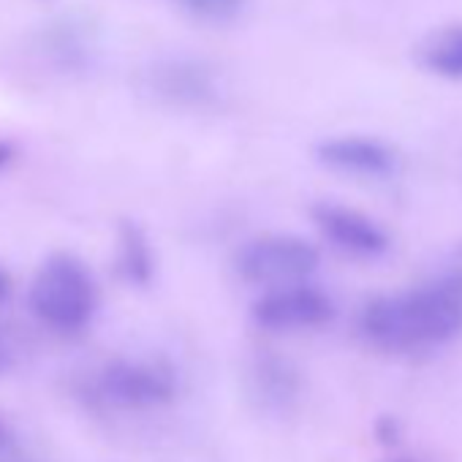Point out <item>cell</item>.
I'll return each mask as SVG.
<instances>
[{
    "instance_id": "6da1fadb",
    "label": "cell",
    "mask_w": 462,
    "mask_h": 462,
    "mask_svg": "<svg viewBox=\"0 0 462 462\" xmlns=\"http://www.w3.org/2000/svg\"><path fill=\"white\" fill-rule=\"evenodd\" d=\"M435 281L381 294L362 305L356 327L362 337L392 354L430 351L448 343L462 329V262Z\"/></svg>"
},
{
    "instance_id": "7a4b0ae2",
    "label": "cell",
    "mask_w": 462,
    "mask_h": 462,
    "mask_svg": "<svg viewBox=\"0 0 462 462\" xmlns=\"http://www.w3.org/2000/svg\"><path fill=\"white\" fill-rule=\"evenodd\" d=\"M28 305L44 327L74 335L93 321L98 289L90 270L77 256L52 254L31 283Z\"/></svg>"
},
{
    "instance_id": "3957f363",
    "label": "cell",
    "mask_w": 462,
    "mask_h": 462,
    "mask_svg": "<svg viewBox=\"0 0 462 462\" xmlns=\"http://www.w3.org/2000/svg\"><path fill=\"white\" fill-rule=\"evenodd\" d=\"M316 270V245L297 235H264L243 245L237 254L240 278L267 289L305 283Z\"/></svg>"
},
{
    "instance_id": "277c9868",
    "label": "cell",
    "mask_w": 462,
    "mask_h": 462,
    "mask_svg": "<svg viewBox=\"0 0 462 462\" xmlns=\"http://www.w3.org/2000/svg\"><path fill=\"white\" fill-rule=\"evenodd\" d=\"M96 392L115 408L147 411L177 397V378L174 370L158 359H115L98 370Z\"/></svg>"
},
{
    "instance_id": "5b68a950",
    "label": "cell",
    "mask_w": 462,
    "mask_h": 462,
    "mask_svg": "<svg viewBox=\"0 0 462 462\" xmlns=\"http://www.w3.org/2000/svg\"><path fill=\"white\" fill-rule=\"evenodd\" d=\"M254 321L270 332L316 329L335 319V302L327 291L310 283L267 289L251 308Z\"/></svg>"
},
{
    "instance_id": "8992f818",
    "label": "cell",
    "mask_w": 462,
    "mask_h": 462,
    "mask_svg": "<svg viewBox=\"0 0 462 462\" xmlns=\"http://www.w3.org/2000/svg\"><path fill=\"white\" fill-rule=\"evenodd\" d=\"M152 98L174 109H209L220 101L217 74L193 58H163L144 74Z\"/></svg>"
},
{
    "instance_id": "52a82bcc",
    "label": "cell",
    "mask_w": 462,
    "mask_h": 462,
    "mask_svg": "<svg viewBox=\"0 0 462 462\" xmlns=\"http://www.w3.org/2000/svg\"><path fill=\"white\" fill-rule=\"evenodd\" d=\"M310 215L321 231V237L348 256L378 259L392 248L389 231L373 215L356 207L337 204V201H319L313 204Z\"/></svg>"
},
{
    "instance_id": "ba28073f",
    "label": "cell",
    "mask_w": 462,
    "mask_h": 462,
    "mask_svg": "<svg viewBox=\"0 0 462 462\" xmlns=\"http://www.w3.org/2000/svg\"><path fill=\"white\" fill-rule=\"evenodd\" d=\"M316 158L327 169L359 180H389L400 169V155L389 142L362 134L329 136L319 142Z\"/></svg>"
},
{
    "instance_id": "9c48e42d",
    "label": "cell",
    "mask_w": 462,
    "mask_h": 462,
    "mask_svg": "<svg viewBox=\"0 0 462 462\" xmlns=\"http://www.w3.org/2000/svg\"><path fill=\"white\" fill-rule=\"evenodd\" d=\"M302 378L297 367L281 356L262 354L248 367V392L264 411H289L300 397Z\"/></svg>"
},
{
    "instance_id": "30bf717a",
    "label": "cell",
    "mask_w": 462,
    "mask_h": 462,
    "mask_svg": "<svg viewBox=\"0 0 462 462\" xmlns=\"http://www.w3.org/2000/svg\"><path fill=\"white\" fill-rule=\"evenodd\" d=\"M413 60L438 79L462 82V23H446L424 33L413 50Z\"/></svg>"
},
{
    "instance_id": "8fae6325",
    "label": "cell",
    "mask_w": 462,
    "mask_h": 462,
    "mask_svg": "<svg viewBox=\"0 0 462 462\" xmlns=\"http://www.w3.org/2000/svg\"><path fill=\"white\" fill-rule=\"evenodd\" d=\"M117 270L134 286H147L155 273V256L142 226L125 220L117 231Z\"/></svg>"
},
{
    "instance_id": "7c38bea8",
    "label": "cell",
    "mask_w": 462,
    "mask_h": 462,
    "mask_svg": "<svg viewBox=\"0 0 462 462\" xmlns=\"http://www.w3.org/2000/svg\"><path fill=\"white\" fill-rule=\"evenodd\" d=\"M177 6L196 23L228 25L243 17L248 0H177Z\"/></svg>"
},
{
    "instance_id": "4fadbf2b",
    "label": "cell",
    "mask_w": 462,
    "mask_h": 462,
    "mask_svg": "<svg viewBox=\"0 0 462 462\" xmlns=\"http://www.w3.org/2000/svg\"><path fill=\"white\" fill-rule=\"evenodd\" d=\"M378 435H381V440H386V443L397 440V421H394L392 416H383V419L378 421Z\"/></svg>"
},
{
    "instance_id": "5bb4252c",
    "label": "cell",
    "mask_w": 462,
    "mask_h": 462,
    "mask_svg": "<svg viewBox=\"0 0 462 462\" xmlns=\"http://www.w3.org/2000/svg\"><path fill=\"white\" fill-rule=\"evenodd\" d=\"M12 275L6 273V267L0 264V302H6L9 297H12Z\"/></svg>"
},
{
    "instance_id": "9a60e30c",
    "label": "cell",
    "mask_w": 462,
    "mask_h": 462,
    "mask_svg": "<svg viewBox=\"0 0 462 462\" xmlns=\"http://www.w3.org/2000/svg\"><path fill=\"white\" fill-rule=\"evenodd\" d=\"M12 158H14V147L9 142H0V169H4Z\"/></svg>"
},
{
    "instance_id": "2e32d148",
    "label": "cell",
    "mask_w": 462,
    "mask_h": 462,
    "mask_svg": "<svg viewBox=\"0 0 462 462\" xmlns=\"http://www.w3.org/2000/svg\"><path fill=\"white\" fill-rule=\"evenodd\" d=\"M9 362H12V351H9L6 343H0V373L9 367Z\"/></svg>"
},
{
    "instance_id": "e0dca14e",
    "label": "cell",
    "mask_w": 462,
    "mask_h": 462,
    "mask_svg": "<svg viewBox=\"0 0 462 462\" xmlns=\"http://www.w3.org/2000/svg\"><path fill=\"white\" fill-rule=\"evenodd\" d=\"M6 443H9V430L0 424V446H6Z\"/></svg>"
},
{
    "instance_id": "ac0fdd59",
    "label": "cell",
    "mask_w": 462,
    "mask_h": 462,
    "mask_svg": "<svg viewBox=\"0 0 462 462\" xmlns=\"http://www.w3.org/2000/svg\"><path fill=\"white\" fill-rule=\"evenodd\" d=\"M392 462H413V459H392Z\"/></svg>"
}]
</instances>
